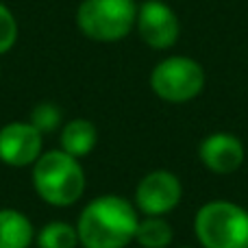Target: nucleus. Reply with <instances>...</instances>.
I'll list each match as a JSON object with an SVG mask.
<instances>
[{
    "label": "nucleus",
    "mask_w": 248,
    "mask_h": 248,
    "mask_svg": "<svg viewBox=\"0 0 248 248\" xmlns=\"http://www.w3.org/2000/svg\"><path fill=\"white\" fill-rule=\"evenodd\" d=\"M140 211L118 194L92 198L77 220L78 244L83 248H126L135 242Z\"/></svg>",
    "instance_id": "1"
},
{
    "label": "nucleus",
    "mask_w": 248,
    "mask_h": 248,
    "mask_svg": "<svg viewBox=\"0 0 248 248\" xmlns=\"http://www.w3.org/2000/svg\"><path fill=\"white\" fill-rule=\"evenodd\" d=\"M85 170L81 159L63 153L48 150L33 163V187L44 202L52 207H70L85 194Z\"/></svg>",
    "instance_id": "2"
},
{
    "label": "nucleus",
    "mask_w": 248,
    "mask_h": 248,
    "mask_svg": "<svg viewBox=\"0 0 248 248\" xmlns=\"http://www.w3.org/2000/svg\"><path fill=\"white\" fill-rule=\"evenodd\" d=\"M202 248H248V209L231 201H209L194 216Z\"/></svg>",
    "instance_id": "3"
},
{
    "label": "nucleus",
    "mask_w": 248,
    "mask_h": 248,
    "mask_svg": "<svg viewBox=\"0 0 248 248\" xmlns=\"http://www.w3.org/2000/svg\"><path fill=\"white\" fill-rule=\"evenodd\" d=\"M137 20V0H83L77 9V26L87 39L116 44Z\"/></svg>",
    "instance_id": "4"
},
{
    "label": "nucleus",
    "mask_w": 248,
    "mask_h": 248,
    "mask_svg": "<svg viewBox=\"0 0 248 248\" xmlns=\"http://www.w3.org/2000/svg\"><path fill=\"white\" fill-rule=\"evenodd\" d=\"M205 70L192 57L172 55L161 59L150 72V90L166 103H189L205 90Z\"/></svg>",
    "instance_id": "5"
},
{
    "label": "nucleus",
    "mask_w": 248,
    "mask_h": 248,
    "mask_svg": "<svg viewBox=\"0 0 248 248\" xmlns=\"http://www.w3.org/2000/svg\"><path fill=\"white\" fill-rule=\"evenodd\" d=\"M183 198L181 179L170 170H153L141 176L135 187V209L141 216H163L179 207Z\"/></svg>",
    "instance_id": "6"
},
{
    "label": "nucleus",
    "mask_w": 248,
    "mask_h": 248,
    "mask_svg": "<svg viewBox=\"0 0 248 248\" xmlns=\"http://www.w3.org/2000/svg\"><path fill=\"white\" fill-rule=\"evenodd\" d=\"M135 29L141 42L155 50H168L179 42L181 22L176 11L163 0H146L137 4Z\"/></svg>",
    "instance_id": "7"
},
{
    "label": "nucleus",
    "mask_w": 248,
    "mask_h": 248,
    "mask_svg": "<svg viewBox=\"0 0 248 248\" xmlns=\"http://www.w3.org/2000/svg\"><path fill=\"white\" fill-rule=\"evenodd\" d=\"M44 135L26 122H9L0 128V161L11 168L33 166L42 157Z\"/></svg>",
    "instance_id": "8"
},
{
    "label": "nucleus",
    "mask_w": 248,
    "mask_h": 248,
    "mask_svg": "<svg viewBox=\"0 0 248 248\" xmlns=\"http://www.w3.org/2000/svg\"><path fill=\"white\" fill-rule=\"evenodd\" d=\"M198 157L202 166L218 176L233 174L242 168L246 159V148L242 140L233 133H211L198 146Z\"/></svg>",
    "instance_id": "9"
},
{
    "label": "nucleus",
    "mask_w": 248,
    "mask_h": 248,
    "mask_svg": "<svg viewBox=\"0 0 248 248\" xmlns=\"http://www.w3.org/2000/svg\"><path fill=\"white\" fill-rule=\"evenodd\" d=\"M35 235L37 231L29 216L11 207L0 209V248H31Z\"/></svg>",
    "instance_id": "10"
},
{
    "label": "nucleus",
    "mask_w": 248,
    "mask_h": 248,
    "mask_svg": "<svg viewBox=\"0 0 248 248\" xmlns=\"http://www.w3.org/2000/svg\"><path fill=\"white\" fill-rule=\"evenodd\" d=\"M59 141L63 153L72 155L77 159L87 157L98 144L96 124L92 120H85V118H74L70 122H63L59 133Z\"/></svg>",
    "instance_id": "11"
},
{
    "label": "nucleus",
    "mask_w": 248,
    "mask_h": 248,
    "mask_svg": "<svg viewBox=\"0 0 248 248\" xmlns=\"http://www.w3.org/2000/svg\"><path fill=\"white\" fill-rule=\"evenodd\" d=\"M135 242L141 248H170L174 242L172 224L163 216H140Z\"/></svg>",
    "instance_id": "12"
},
{
    "label": "nucleus",
    "mask_w": 248,
    "mask_h": 248,
    "mask_svg": "<svg viewBox=\"0 0 248 248\" xmlns=\"http://www.w3.org/2000/svg\"><path fill=\"white\" fill-rule=\"evenodd\" d=\"M35 244L37 248H77L78 244V233L77 224H70L65 220H52L46 222L35 235Z\"/></svg>",
    "instance_id": "13"
},
{
    "label": "nucleus",
    "mask_w": 248,
    "mask_h": 248,
    "mask_svg": "<svg viewBox=\"0 0 248 248\" xmlns=\"http://www.w3.org/2000/svg\"><path fill=\"white\" fill-rule=\"evenodd\" d=\"M29 122L42 135H50L55 131H61V126H63V113H61L59 105H55V103H37L31 109Z\"/></svg>",
    "instance_id": "14"
},
{
    "label": "nucleus",
    "mask_w": 248,
    "mask_h": 248,
    "mask_svg": "<svg viewBox=\"0 0 248 248\" xmlns=\"http://www.w3.org/2000/svg\"><path fill=\"white\" fill-rule=\"evenodd\" d=\"M17 42V20L11 9L0 2V55L9 52Z\"/></svg>",
    "instance_id": "15"
},
{
    "label": "nucleus",
    "mask_w": 248,
    "mask_h": 248,
    "mask_svg": "<svg viewBox=\"0 0 248 248\" xmlns=\"http://www.w3.org/2000/svg\"><path fill=\"white\" fill-rule=\"evenodd\" d=\"M176 248H192V246H176Z\"/></svg>",
    "instance_id": "16"
},
{
    "label": "nucleus",
    "mask_w": 248,
    "mask_h": 248,
    "mask_svg": "<svg viewBox=\"0 0 248 248\" xmlns=\"http://www.w3.org/2000/svg\"><path fill=\"white\" fill-rule=\"evenodd\" d=\"M0 74H2V70H0Z\"/></svg>",
    "instance_id": "17"
}]
</instances>
